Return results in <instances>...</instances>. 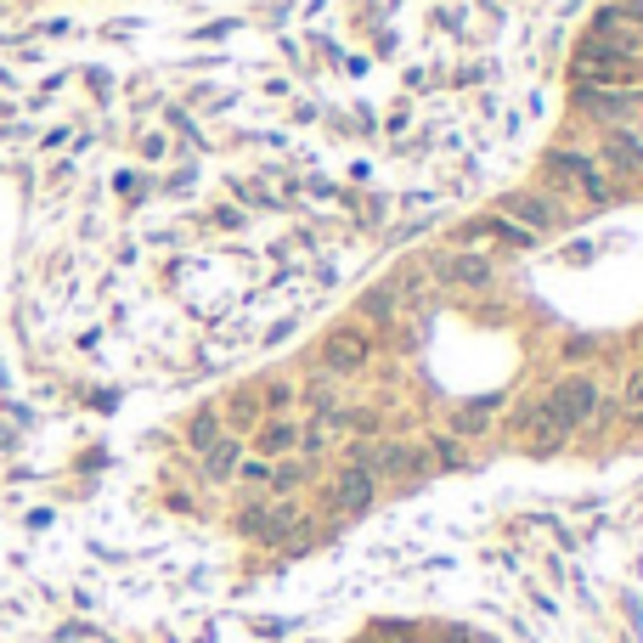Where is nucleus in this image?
I'll use <instances>...</instances> for the list:
<instances>
[{
    "label": "nucleus",
    "mask_w": 643,
    "mask_h": 643,
    "mask_svg": "<svg viewBox=\"0 0 643 643\" xmlns=\"http://www.w3.org/2000/svg\"><path fill=\"white\" fill-rule=\"evenodd\" d=\"M541 406H548V418H553L564 434H575V429H587V424L598 418L604 395H598V384L587 379V372H570L564 384H553L548 395H541Z\"/></svg>",
    "instance_id": "nucleus-1"
},
{
    "label": "nucleus",
    "mask_w": 643,
    "mask_h": 643,
    "mask_svg": "<svg viewBox=\"0 0 643 643\" xmlns=\"http://www.w3.org/2000/svg\"><path fill=\"white\" fill-rule=\"evenodd\" d=\"M350 463H361L372 480H379V474H390V480H406V474H434L429 452L424 446H401V440H361V446H350Z\"/></svg>",
    "instance_id": "nucleus-2"
},
{
    "label": "nucleus",
    "mask_w": 643,
    "mask_h": 643,
    "mask_svg": "<svg viewBox=\"0 0 643 643\" xmlns=\"http://www.w3.org/2000/svg\"><path fill=\"white\" fill-rule=\"evenodd\" d=\"M632 57L609 51L604 40H582V51H575V80L582 85H627L632 80Z\"/></svg>",
    "instance_id": "nucleus-3"
},
{
    "label": "nucleus",
    "mask_w": 643,
    "mask_h": 643,
    "mask_svg": "<svg viewBox=\"0 0 643 643\" xmlns=\"http://www.w3.org/2000/svg\"><path fill=\"white\" fill-rule=\"evenodd\" d=\"M367 356H372V338H367V328H333L328 333V345H322V372L333 379H350V372H361L367 367Z\"/></svg>",
    "instance_id": "nucleus-4"
},
{
    "label": "nucleus",
    "mask_w": 643,
    "mask_h": 643,
    "mask_svg": "<svg viewBox=\"0 0 643 643\" xmlns=\"http://www.w3.org/2000/svg\"><path fill=\"white\" fill-rule=\"evenodd\" d=\"M553 176H559L570 192H582L587 203H604V198H609V181L598 176V164H593L582 147H559V153H553Z\"/></svg>",
    "instance_id": "nucleus-5"
},
{
    "label": "nucleus",
    "mask_w": 643,
    "mask_h": 643,
    "mask_svg": "<svg viewBox=\"0 0 643 643\" xmlns=\"http://www.w3.org/2000/svg\"><path fill=\"white\" fill-rule=\"evenodd\" d=\"M243 531L260 536V541H277V548H288V541H305V514L299 508H249L243 514Z\"/></svg>",
    "instance_id": "nucleus-6"
},
{
    "label": "nucleus",
    "mask_w": 643,
    "mask_h": 643,
    "mask_svg": "<svg viewBox=\"0 0 643 643\" xmlns=\"http://www.w3.org/2000/svg\"><path fill=\"white\" fill-rule=\"evenodd\" d=\"M372 497H379V480H372L361 463H345V468H338V480H333V491H328V502H333L338 520H345V514H367Z\"/></svg>",
    "instance_id": "nucleus-7"
},
{
    "label": "nucleus",
    "mask_w": 643,
    "mask_h": 643,
    "mask_svg": "<svg viewBox=\"0 0 643 643\" xmlns=\"http://www.w3.org/2000/svg\"><path fill=\"white\" fill-rule=\"evenodd\" d=\"M497 215H502V221H514V226H525V231H536V237L559 226L553 198H541V192H508Z\"/></svg>",
    "instance_id": "nucleus-8"
},
{
    "label": "nucleus",
    "mask_w": 643,
    "mask_h": 643,
    "mask_svg": "<svg viewBox=\"0 0 643 643\" xmlns=\"http://www.w3.org/2000/svg\"><path fill=\"white\" fill-rule=\"evenodd\" d=\"M434 283L440 288H486L491 283V260L486 254H446V260H434Z\"/></svg>",
    "instance_id": "nucleus-9"
},
{
    "label": "nucleus",
    "mask_w": 643,
    "mask_h": 643,
    "mask_svg": "<svg viewBox=\"0 0 643 643\" xmlns=\"http://www.w3.org/2000/svg\"><path fill=\"white\" fill-rule=\"evenodd\" d=\"M643 23H632L627 12H616V7H604L598 17H593V40H604L609 51H621V57H632L638 62V51H643Z\"/></svg>",
    "instance_id": "nucleus-10"
},
{
    "label": "nucleus",
    "mask_w": 643,
    "mask_h": 643,
    "mask_svg": "<svg viewBox=\"0 0 643 643\" xmlns=\"http://www.w3.org/2000/svg\"><path fill=\"white\" fill-rule=\"evenodd\" d=\"M575 102H582L587 114H598V119H632L643 108V96L616 91V85H582V91H575Z\"/></svg>",
    "instance_id": "nucleus-11"
},
{
    "label": "nucleus",
    "mask_w": 643,
    "mask_h": 643,
    "mask_svg": "<svg viewBox=\"0 0 643 643\" xmlns=\"http://www.w3.org/2000/svg\"><path fill=\"white\" fill-rule=\"evenodd\" d=\"M604 164H609V176H638V169H643V130H627V124L609 130Z\"/></svg>",
    "instance_id": "nucleus-12"
},
{
    "label": "nucleus",
    "mask_w": 643,
    "mask_h": 643,
    "mask_svg": "<svg viewBox=\"0 0 643 643\" xmlns=\"http://www.w3.org/2000/svg\"><path fill=\"white\" fill-rule=\"evenodd\" d=\"M294 452H299V424L294 418H265L254 429V457L277 463V457H294Z\"/></svg>",
    "instance_id": "nucleus-13"
},
{
    "label": "nucleus",
    "mask_w": 643,
    "mask_h": 643,
    "mask_svg": "<svg viewBox=\"0 0 643 643\" xmlns=\"http://www.w3.org/2000/svg\"><path fill=\"white\" fill-rule=\"evenodd\" d=\"M237 457H243V440H237V434H221L215 446H203V474H210V480H231Z\"/></svg>",
    "instance_id": "nucleus-14"
},
{
    "label": "nucleus",
    "mask_w": 643,
    "mask_h": 643,
    "mask_svg": "<svg viewBox=\"0 0 643 643\" xmlns=\"http://www.w3.org/2000/svg\"><path fill=\"white\" fill-rule=\"evenodd\" d=\"M221 424H231V429H260V424H265V406H260V390H237V395L226 401V413H221Z\"/></svg>",
    "instance_id": "nucleus-15"
},
{
    "label": "nucleus",
    "mask_w": 643,
    "mask_h": 643,
    "mask_svg": "<svg viewBox=\"0 0 643 643\" xmlns=\"http://www.w3.org/2000/svg\"><path fill=\"white\" fill-rule=\"evenodd\" d=\"M305 480H311V457H288V463H271V491L277 497H288V491H299Z\"/></svg>",
    "instance_id": "nucleus-16"
},
{
    "label": "nucleus",
    "mask_w": 643,
    "mask_h": 643,
    "mask_svg": "<svg viewBox=\"0 0 643 643\" xmlns=\"http://www.w3.org/2000/svg\"><path fill=\"white\" fill-rule=\"evenodd\" d=\"M429 468H463L468 463V452H463V440H452V434H440V440H429Z\"/></svg>",
    "instance_id": "nucleus-17"
},
{
    "label": "nucleus",
    "mask_w": 643,
    "mask_h": 643,
    "mask_svg": "<svg viewBox=\"0 0 643 643\" xmlns=\"http://www.w3.org/2000/svg\"><path fill=\"white\" fill-rule=\"evenodd\" d=\"M491 413H497V401H474V406H457V434H480L486 424H491Z\"/></svg>",
    "instance_id": "nucleus-18"
},
{
    "label": "nucleus",
    "mask_w": 643,
    "mask_h": 643,
    "mask_svg": "<svg viewBox=\"0 0 643 643\" xmlns=\"http://www.w3.org/2000/svg\"><path fill=\"white\" fill-rule=\"evenodd\" d=\"M187 440H192L198 452H203V446H215V440H221V413H210V406H203V413L187 424Z\"/></svg>",
    "instance_id": "nucleus-19"
},
{
    "label": "nucleus",
    "mask_w": 643,
    "mask_h": 643,
    "mask_svg": "<svg viewBox=\"0 0 643 643\" xmlns=\"http://www.w3.org/2000/svg\"><path fill=\"white\" fill-rule=\"evenodd\" d=\"M361 317H367V322H384V328H390V322H395V288H372V294L361 299Z\"/></svg>",
    "instance_id": "nucleus-20"
},
{
    "label": "nucleus",
    "mask_w": 643,
    "mask_h": 643,
    "mask_svg": "<svg viewBox=\"0 0 643 643\" xmlns=\"http://www.w3.org/2000/svg\"><path fill=\"white\" fill-rule=\"evenodd\" d=\"M621 418L643 424V367H638V372H627V384H621Z\"/></svg>",
    "instance_id": "nucleus-21"
},
{
    "label": "nucleus",
    "mask_w": 643,
    "mask_h": 643,
    "mask_svg": "<svg viewBox=\"0 0 643 643\" xmlns=\"http://www.w3.org/2000/svg\"><path fill=\"white\" fill-rule=\"evenodd\" d=\"M299 395H294V384L288 379H271V384H260V406L265 413H283V406H294Z\"/></svg>",
    "instance_id": "nucleus-22"
},
{
    "label": "nucleus",
    "mask_w": 643,
    "mask_h": 643,
    "mask_svg": "<svg viewBox=\"0 0 643 643\" xmlns=\"http://www.w3.org/2000/svg\"><path fill=\"white\" fill-rule=\"evenodd\" d=\"M299 401L311 406V413H328V406H338V401H333V384H328V372H317V379L305 384V395H299Z\"/></svg>",
    "instance_id": "nucleus-23"
},
{
    "label": "nucleus",
    "mask_w": 643,
    "mask_h": 643,
    "mask_svg": "<svg viewBox=\"0 0 643 643\" xmlns=\"http://www.w3.org/2000/svg\"><path fill=\"white\" fill-rule=\"evenodd\" d=\"M231 474H237L243 486H265V480H271V463H265V457H237Z\"/></svg>",
    "instance_id": "nucleus-24"
},
{
    "label": "nucleus",
    "mask_w": 643,
    "mask_h": 643,
    "mask_svg": "<svg viewBox=\"0 0 643 643\" xmlns=\"http://www.w3.org/2000/svg\"><path fill=\"white\" fill-rule=\"evenodd\" d=\"M142 158H169V135L147 130V135H142Z\"/></svg>",
    "instance_id": "nucleus-25"
},
{
    "label": "nucleus",
    "mask_w": 643,
    "mask_h": 643,
    "mask_svg": "<svg viewBox=\"0 0 643 643\" xmlns=\"http://www.w3.org/2000/svg\"><path fill=\"white\" fill-rule=\"evenodd\" d=\"M609 7H616V12H627L632 23H643V0H609Z\"/></svg>",
    "instance_id": "nucleus-26"
}]
</instances>
